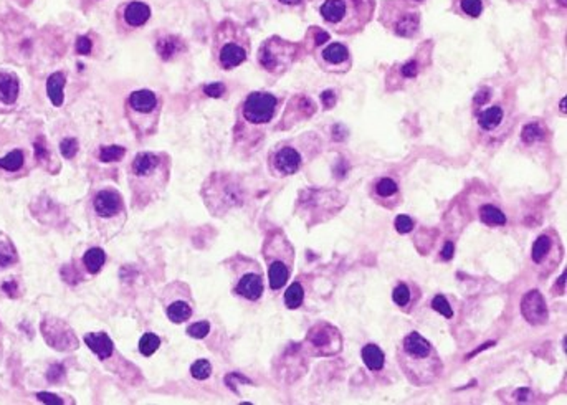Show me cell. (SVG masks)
Returning <instances> with one entry per match:
<instances>
[{"mask_svg":"<svg viewBox=\"0 0 567 405\" xmlns=\"http://www.w3.org/2000/svg\"><path fill=\"white\" fill-rule=\"evenodd\" d=\"M397 356L404 374L418 387L435 382L444 371L439 352L417 331L405 336Z\"/></svg>","mask_w":567,"mask_h":405,"instance_id":"1","label":"cell"},{"mask_svg":"<svg viewBox=\"0 0 567 405\" xmlns=\"http://www.w3.org/2000/svg\"><path fill=\"white\" fill-rule=\"evenodd\" d=\"M376 0H325L320 13L336 34L354 35L372 20Z\"/></svg>","mask_w":567,"mask_h":405,"instance_id":"2","label":"cell"},{"mask_svg":"<svg viewBox=\"0 0 567 405\" xmlns=\"http://www.w3.org/2000/svg\"><path fill=\"white\" fill-rule=\"evenodd\" d=\"M217 60L224 70H232L245 62L248 57V39L242 27L225 20L217 30Z\"/></svg>","mask_w":567,"mask_h":405,"instance_id":"3","label":"cell"},{"mask_svg":"<svg viewBox=\"0 0 567 405\" xmlns=\"http://www.w3.org/2000/svg\"><path fill=\"white\" fill-rule=\"evenodd\" d=\"M382 22L389 25L395 35L412 39L421 29V12L417 4L410 0H384Z\"/></svg>","mask_w":567,"mask_h":405,"instance_id":"4","label":"cell"},{"mask_svg":"<svg viewBox=\"0 0 567 405\" xmlns=\"http://www.w3.org/2000/svg\"><path fill=\"white\" fill-rule=\"evenodd\" d=\"M294 55H296V45L278 39V36H271V39L265 40L258 50V62L266 71L281 73L288 70V67L293 63Z\"/></svg>","mask_w":567,"mask_h":405,"instance_id":"5","label":"cell"},{"mask_svg":"<svg viewBox=\"0 0 567 405\" xmlns=\"http://www.w3.org/2000/svg\"><path fill=\"white\" fill-rule=\"evenodd\" d=\"M278 98L266 91H255L242 104V116L252 126H264L275 118Z\"/></svg>","mask_w":567,"mask_h":405,"instance_id":"6","label":"cell"},{"mask_svg":"<svg viewBox=\"0 0 567 405\" xmlns=\"http://www.w3.org/2000/svg\"><path fill=\"white\" fill-rule=\"evenodd\" d=\"M320 62L326 71L346 73L351 68V53L341 41H331L320 52Z\"/></svg>","mask_w":567,"mask_h":405,"instance_id":"7","label":"cell"},{"mask_svg":"<svg viewBox=\"0 0 567 405\" xmlns=\"http://www.w3.org/2000/svg\"><path fill=\"white\" fill-rule=\"evenodd\" d=\"M308 339H310V343L322 356L339 352L341 344H343L341 343V334L338 333V329L329 324H317L316 328L311 329Z\"/></svg>","mask_w":567,"mask_h":405,"instance_id":"8","label":"cell"},{"mask_svg":"<svg viewBox=\"0 0 567 405\" xmlns=\"http://www.w3.org/2000/svg\"><path fill=\"white\" fill-rule=\"evenodd\" d=\"M303 156L296 147L293 146H283L278 147L271 156V165H273L275 172L280 176H293L296 174L303 165Z\"/></svg>","mask_w":567,"mask_h":405,"instance_id":"9","label":"cell"},{"mask_svg":"<svg viewBox=\"0 0 567 405\" xmlns=\"http://www.w3.org/2000/svg\"><path fill=\"white\" fill-rule=\"evenodd\" d=\"M521 313H523L524 320L531 324H544L547 321V306L546 300L538 289L528 291L524 294L523 301H521Z\"/></svg>","mask_w":567,"mask_h":405,"instance_id":"10","label":"cell"},{"mask_svg":"<svg viewBox=\"0 0 567 405\" xmlns=\"http://www.w3.org/2000/svg\"><path fill=\"white\" fill-rule=\"evenodd\" d=\"M119 18L129 29H139L151 18V7L141 0H131L119 8Z\"/></svg>","mask_w":567,"mask_h":405,"instance_id":"11","label":"cell"},{"mask_svg":"<svg viewBox=\"0 0 567 405\" xmlns=\"http://www.w3.org/2000/svg\"><path fill=\"white\" fill-rule=\"evenodd\" d=\"M20 95V80L13 71L0 70V108L11 109Z\"/></svg>","mask_w":567,"mask_h":405,"instance_id":"12","label":"cell"},{"mask_svg":"<svg viewBox=\"0 0 567 405\" xmlns=\"http://www.w3.org/2000/svg\"><path fill=\"white\" fill-rule=\"evenodd\" d=\"M128 106L137 116H151L158 111V96L151 90H137L129 96Z\"/></svg>","mask_w":567,"mask_h":405,"instance_id":"13","label":"cell"},{"mask_svg":"<svg viewBox=\"0 0 567 405\" xmlns=\"http://www.w3.org/2000/svg\"><path fill=\"white\" fill-rule=\"evenodd\" d=\"M93 207L100 217H111L121 209V197L114 191H101L95 195Z\"/></svg>","mask_w":567,"mask_h":405,"instance_id":"14","label":"cell"},{"mask_svg":"<svg viewBox=\"0 0 567 405\" xmlns=\"http://www.w3.org/2000/svg\"><path fill=\"white\" fill-rule=\"evenodd\" d=\"M62 324L63 323H60V321H58V331H57V324H55V321L45 320L43 323H41L43 338L47 341H50L52 338H55V336H58L57 346H55V349H60V351H67V349L76 348V339H75V336H73V333L70 329L64 331L63 334H57V333H62V331H60V328H62Z\"/></svg>","mask_w":567,"mask_h":405,"instance_id":"15","label":"cell"},{"mask_svg":"<svg viewBox=\"0 0 567 405\" xmlns=\"http://www.w3.org/2000/svg\"><path fill=\"white\" fill-rule=\"evenodd\" d=\"M160 163H163V159H160V156L154 154V153H139L136 154V158L132 159V174H135L136 177H149L151 174H154L156 170L159 169Z\"/></svg>","mask_w":567,"mask_h":405,"instance_id":"16","label":"cell"},{"mask_svg":"<svg viewBox=\"0 0 567 405\" xmlns=\"http://www.w3.org/2000/svg\"><path fill=\"white\" fill-rule=\"evenodd\" d=\"M237 293L247 300L257 301L264 293V280L257 273L243 275L237 284Z\"/></svg>","mask_w":567,"mask_h":405,"instance_id":"17","label":"cell"},{"mask_svg":"<svg viewBox=\"0 0 567 405\" xmlns=\"http://www.w3.org/2000/svg\"><path fill=\"white\" fill-rule=\"evenodd\" d=\"M503 119H505V109L501 108L500 104L488 106V108L481 109L478 114V126L481 128L483 131L491 132L501 126Z\"/></svg>","mask_w":567,"mask_h":405,"instance_id":"18","label":"cell"},{"mask_svg":"<svg viewBox=\"0 0 567 405\" xmlns=\"http://www.w3.org/2000/svg\"><path fill=\"white\" fill-rule=\"evenodd\" d=\"M85 343L100 359H108L113 354V341L106 333H91L85 336Z\"/></svg>","mask_w":567,"mask_h":405,"instance_id":"19","label":"cell"},{"mask_svg":"<svg viewBox=\"0 0 567 405\" xmlns=\"http://www.w3.org/2000/svg\"><path fill=\"white\" fill-rule=\"evenodd\" d=\"M361 356H362L364 364H366L369 371L377 372L384 367L385 356H384V352H382V349L379 346H376V344H366V346L362 348Z\"/></svg>","mask_w":567,"mask_h":405,"instance_id":"20","label":"cell"},{"mask_svg":"<svg viewBox=\"0 0 567 405\" xmlns=\"http://www.w3.org/2000/svg\"><path fill=\"white\" fill-rule=\"evenodd\" d=\"M64 83H67V78H64L63 73H60V71L53 73V75L48 76V80H47V95H48L50 101L53 103V106H62L63 104Z\"/></svg>","mask_w":567,"mask_h":405,"instance_id":"21","label":"cell"},{"mask_svg":"<svg viewBox=\"0 0 567 405\" xmlns=\"http://www.w3.org/2000/svg\"><path fill=\"white\" fill-rule=\"evenodd\" d=\"M552 250V238L549 235H539L534 242L533 250H531V260L534 261V265H544L546 260L549 259Z\"/></svg>","mask_w":567,"mask_h":405,"instance_id":"22","label":"cell"},{"mask_svg":"<svg viewBox=\"0 0 567 405\" xmlns=\"http://www.w3.org/2000/svg\"><path fill=\"white\" fill-rule=\"evenodd\" d=\"M289 278V268L283 261H273L268 268V282L271 289H281Z\"/></svg>","mask_w":567,"mask_h":405,"instance_id":"23","label":"cell"},{"mask_svg":"<svg viewBox=\"0 0 567 405\" xmlns=\"http://www.w3.org/2000/svg\"><path fill=\"white\" fill-rule=\"evenodd\" d=\"M24 164H25V154L24 151L20 149L12 151V153L0 158V169L7 170V172H17V170L24 167Z\"/></svg>","mask_w":567,"mask_h":405,"instance_id":"24","label":"cell"},{"mask_svg":"<svg viewBox=\"0 0 567 405\" xmlns=\"http://www.w3.org/2000/svg\"><path fill=\"white\" fill-rule=\"evenodd\" d=\"M104 261L106 255L101 248H91V250L86 252L85 256H83V263H85L86 270H88L90 273H98V271L103 268Z\"/></svg>","mask_w":567,"mask_h":405,"instance_id":"25","label":"cell"},{"mask_svg":"<svg viewBox=\"0 0 567 405\" xmlns=\"http://www.w3.org/2000/svg\"><path fill=\"white\" fill-rule=\"evenodd\" d=\"M181 41H179L177 36H164V39H160L158 41V45H156V48H158V53L159 57L163 60H170L179 52V47H181Z\"/></svg>","mask_w":567,"mask_h":405,"instance_id":"26","label":"cell"},{"mask_svg":"<svg viewBox=\"0 0 567 405\" xmlns=\"http://www.w3.org/2000/svg\"><path fill=\"white\" fill-rule=\"evenodd\" d=\"M479 219L486 225H505L506 215L495 205H483L479 209Z\"/></svg>","mask_w":567,"mask_h":405,"instance_id":"27","label":"cell"},{"mask_svg":"<svg viewBox=\"0 0 567 405\" xmlns=\"http://www.w3.org/2000/svg\"><path fill=\"white\" fill-rule=\"evenodd\" d=\"M192 315V308L186 301H176L168 308V316L172 323H184Z\"/></svg>","mask_w":567,"mask_h":405,"instance_id":"28","label":"cell"},{"mask_svg":"<svg viewBox=\"0 0 567 405\" xmlns=\"http://www.w3.org/2000/svg\"><path fill=\"white\" fill-rule=\"evenodd\" d=\"M376 194L381 197V199H392L399 194V184L394 181L392 177H382L376 182Z\"/></svg>","mask_w":567,"mask_h":405,"instance_id":"29","label":"cell"},{"mask_svg":"<svg viewBox=\"0 0 567 405\" xmlns=\"http://www.w3.org/2000/svg\"><path fill=\"white\" fill-rule=\"evenodd\" d=\"M304 300V289L299 283H293L292 287L287 289L285 293V305H287L289 310H296L303 305Z\"/></svg>","mask_w":567,"mask_h":405,"instance_id":"30","label":"cell"},{"mask_svg":"<svg viewBox=\"0 0 567 405\" xmlns=\"http://www.w3.org/2000/svg\"><path fill=\"white\" fill-rule=\"evenodd\" d=\"M542 137H544V130L541 128V124H538V123H529L523 128V131H521V141L528 146L541 141Z\"/></svg>","mask_w":567,"mask_h":405,"instance_id":"31","label":"cell"},{"mask_svg":"<svg viewBox=\"0 0 567 405\" xmlns=\"http://www.w3.org/2000/svg\"><path fill=\"white\" fill-rule=\"evenodd\" d=\"M159 346H160V339L152 333H146L139 341V351L142 356H146V357L152 356V354L158 351Z\"/></svg>","mask_w":567,"mask_h":405,"instance_id":"32","label":"cell"},{"mask_svg":"<svg viewBox=\"0 0 567 405\" xmlns=\"http://www.w3.org/2000/svg\"><path fill=\"white\" fill-rule=\"evenodd\" d=\"M421 71H422V63L418 62L417 57L410 58L409 62H405L399 67V73L404 80H416Z\"/></svg>","mask_w":567,"mask_h":405,"instance_id":"33","label":"cell"},{"mask_svg":"<svg viewBox=\"0 0 567 405\" xmlns=\"http://www.w3.org/2000/svg\"><path fill=\"white\" fill-rule=\"evenodd\" d=\"M126 154V149L123 146H103L100 149V159L103 163H116V160L123 159Z\"/></svg>","mask_w":567,"mask_h":405,"instance_id":"34","label":"cell"},{"mask_svg":"<svg viewBox=\"0 0 567 405\" xmlns=\"http://www.w3.org/2000/svg\"><path fill=\"white\" fill-rule=\"evenodd\" d=\"M191 374L193 379H197V380L207 379V377L212 374L210 362L207 361V359H199V361H196L191 367Z\"/></svg>","mask_w":567,"mask_h":405,"instance_id":"35","label":"cell"},{"mask_svg":"<svg viewBox=\"0 0 567 405\" xmlns=\"http://www.w3.org/2000/svg\"><path fill=\"white\" fill-rule=\"evenodd\" d=\"M15 260H17V253H15V248H13L12 243L0 242V268H6V266L12 265Z\"/></svg>","mask_w":567,"mask_h":405,"instance_id":"36","label":"cell"},{"mask_svg":"<svg viewBox=\"0 0 567 405\" xmlns=\"http://www.w3.org/2000/svg\"><path fill=\"white\" fill-rule=\"evenodd\" d=\"M460 7L465 15L478 18L483 12V0H460Z\"/></svg>","mask_w":567,"mask_h":405,"instance_id":"37","label":"cell"},{"mask_svg":"<svg viewBox=\"0 0 567 405\" xmlns=\"http://www.w3.org/2000/svg\"><path fill=\"white\" fill-rule=\"evenodd\" d=\"M392 300L397 306H407L410 303V288L405 283H399L392 293Z\"/></svg>","mask_w":567,"mask_h":405,"instance_id":"38","label":"cell"},{"mask_svg":"<svg viewBox=\"0 0 567 405\" xmlns=\"http://www.w3.org/2000/svg\"><path fill=\"white\" fill-rule=\"evenodd\" d=\"M432 308H433V310H435L437 313H440V315H444L445 317H449V320H450L451 316H453V310H451L450 303L446 301V298L442 296V294H437V296L433 298Z\"/></svg>","mask_w":567,"mask_h":405,"instance_id":"39","label":"cell"},{"mask_svg":"<svg viewBox=\"0 0 567 405\" xmlns=\"http://www.w3.org/2000/svg\"><path fill=\"white\" fill-rule=\"evenodd\" d=\"M60 151H62L63 158L73 159L78 153V141L75 137H67V139L60 142Z\"/></svg>","mask_w":567,"mask_h":405,"instance_id":"40","label":"cell"},{"mask_svg":"<svg viewBox=\"0 0 567 405\" xmlns=\"http://www.w3.org/2000/svg\"><path fill=\"white\" fill-rule=\"evenodd\" d=\"M209 333H210V324L207 323V321H200V323L189 326V329H187V334L191 336V338H196V339H204Z\"/></svg>","mask_w":567,"mask_h":405,"instance_id":"41","label":"cell"},{"mask_svg":"<svg viewBox=\"0 0 567 405\" xmlns=\"http://www.w3.org/2000/svg\"><path fill=\"white\" fill-rule=\"evenodd\" d=\"M394 225H395V230H397L399 233H409V232H412L416 222H414L409 215H399V217L395 219Z\"/></svg>","mask_w":567,"mask_h":405,"instance_id":"42","label":"cell"},{"mask_svg":"<svg viewBox=\"0 0 567 405\" xmlns=\"http://www.w3.org/2000/svg\"><path fill=\"white\" fill-rule=\"evenodd\" d=\"M204 93L210 98H222L225 95V85L224 83H210V85L204 86Z\"/></svg>","mask_w":567,"mask_h":405,"instance_id":"43","label":"cell"},{"mask_svg":"<svg viewBox=\"0 0 567 405\" xmlns=\"http://www.w3.org/2000/svg\"><path fill=\"white\" fill-rule=\"evenodd\" d=\"M93 50V41L88 36H80L76 41V52L80 55H90Z\"/></svg>","mask_w":567,"mask_h":405,"instance_id":"44","label":"cell"},{"mask_svg":"<svg viewBox=\"0 0 567 405\" xmlns=\"http://www.w3.org/2000/svg\"><path fill=\"white\" fill-rule=\"evenodd\" d=\"M491 98V90L486 88V86H483V88L478 90V93L474 95V104L478 106V108H481L483 104L488 103V99Z\"/></svg>","mask_w":567,"mask_h":405,"instance_id":"45","label":"cell"},{"mask_svg":"<svg viewBox=\"0 0 567 405\" xmlns=\"http://www.w3.org/2000/svg\"><path fill=\"white\" fill-rule=\"evenodd\" d=\"M63 376H64V369H63L62 364H53V366L48 369V372H47V379H48L50 382H58V380H62Z\"/></svg>","mask_w":567,"mask_h":405,"instance_id":"46","label":"cell"},{"mask_svg":"<svg viewBox=\"0 0 567 405\" xmlns=\"http://www.w3.org/2000/svg\"><path fill=\"white\" fill-rule=\"evenodd\" d=\"M36 399H39L40 402H43V404H52V405L63 404V400L60 399L58 395L50 394V392H39V394H36Z\"/></svg>","mask_w":567,"mask_h":405,"instance_id":"47","label":"cell"},{"mask_svg":"<svg viewBox=\"0 0 567 405\" xmlns=\"http://www.w3.org/2000/svg\"><path fill=\"white\" fill-rule=\"evenodd\" d=\"M321 101H322V104H325L326 109L333 108L334 103H336V95H334V91H331V90L325 91V93L321 95Z\"/></svg>","mask_w":567,"mask_h":405,"instance_id":"48","label":"cell"},{"mask_svg":"<svg viewBox=\"0 0 567 405\" xmlns=\"http://www.w3.org/2000/svg\"><path fill=\"white\" fill-rule=\"evenodd\" d=\"M35 156L39 159H45L47 158V147H45V144L43 142H41V139H39L35 142Z\"/></svg>","mask_w":567,"mask_h":405,"instance_id":"49","label":"cell"},{"mask_svg":"<svg viewBox=\"0 0 567 405\" xmlns=\"http://www.w3.org/2000/svg\"><path fill=\"white\" fill-rule=\"evenodd\" d=\"M451 256H453V243L446 242L445 247H444V250H442V259L450 260Z\"/></svg>","mask_w":567,"mask_h":405,"instance_id":"50","label":"cell"},{"mask_svg":"<svg viewBox=\"0 0 567 405\" xmlns=\"http://www.w3.org/2000/svg\"><path fill=\"white\" fill-rule=\"evenodd\" d=\"M2 289L8 294V296H15V293H17V283H15V282H7V283H4V284H2Z\"/></svg>","mask_w":567,"mask_h":405,"instance_id":"51","label":"cell"},{"mask_svg":"<svg viewBox=\"0 0 567 405\" xmlns=\"http://www.w3.org/2000/svg\"><path fill=\"white\" fill-rule=\"evenodd\" d=\"M276 2H280L281 6L294 7V6H299V4H303V0H276Z\"/></svg>","mask_w":567,"mask_h":405,"instance_id":"52","label":"cell"},{"mask_svg":"<svg viewBox=\"0 0 567 405\" xmlns=\"http://www.w3.org/2000/svg\"><path fill=\"white\" fill-rule=\"evenodd\" d=\"M410 2H414V4H417V6H421V4L425 2V0H410Z\"/></svg>","mask_w":567,"mask_h":405,"instance_id":"53","label":"cell"},{"mask_svg":"<svg viewBox=\"0 0 567 405\" xmlns=\"http://www.w3.org/2000/svg\"><path fill=\"white\" fill-rule=\"evenodd\" d=\"M81 2L83 4H85V2H98V0H81Z\"/></svg>","mask_w":567,"mask_h":405,"instance_id":"54","label":"cell"}]
</instances>
